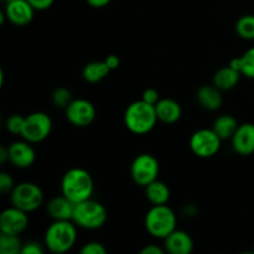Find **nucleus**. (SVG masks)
I'll return each mask as SVG.
<instances>
[{
	"instance_id": "obj_1",
	"label": "nucleus",
	"mask_w": 254,
	"mask_h": 254,
	"mask_svg": "<svg viewBox=\"0 0 254 254\" xmlns=\"http://www.w3.org/2000/svg\"><path fill=\"white\" fill-rule=\"evenodd\" d=\"M94 191L93 178L87 170L72 168L61 180V192L73 203L88 200Z\"/></svg>"
},
{
	"instance_id": "obj_2",
	"label": "nucleus",
	"mask_w": 254,
	"mask_h": 254,
	"mask_svg": "<svg viewBox=\"0 0 254 254\" xmlns=\"http://www.w3.org/2000/svg\"><path fill=\"white\" fill-rule=\"evenodd\" d=\"M158 121L155 106L146 103L143 99L129 104L124 113V124L127 129L138 135L153 130Z\"/></svg>"
},
{
	"instance_id": "obj_3",
	"label": "nucleus",
	"mask_w": 254,
	"mask_h": 254,
	"mask_svg": "<svg viewBox=\"0 0 254 254\" xmlns=\"http://www.w3.org/2000/svg\"><path fill=\"white\" fill-rule=\"evenodd\" d=\"M76 241L77 230L73 221H54L45 232L44 245L50 252L62 254L68 252Z\"/></svg>"
},
{
	"instance_id": "obj_4",
	"label": "nucleus",
	"mask_w": 254,
	"mask_h": 254,
	"mask_svg": "<svg viewBox=\"0 0 254 254\" xmlns=\"http://www.w3.org/2000/svg\"><path fill=\"white\" fill-rule=\"evenodd\" d=\"M144 225L149 235L159 240H165L176 230V215L169 206L153 205L146 212Z\"/></svg>"
},
{
	"instance_id": "obj_5",
	"label": "nucleus",
	"mask_w": 254,
	"mask_h": 254,
	"mask_svg": "<svg viewBox=\"0 0 254 254\" xmlns=\"http://www.w3.org/2000/svg\"><path fill=\"white\" fill-rule=\"evenodd\" d=\"M72 221L84 230H98L106 223L107 210L101 202L88 198L74 203Z\"/></svg>"
},
{
	"instance_id": "obj_6",
	"label": "nucleus",
	"mask_w": 254,
	"mask_h": 254,
	"mask_svg": "<svg viewBox=\"0 0 254 254\" xmlns=\"http://www.w3.org/2000/svg\"><path fill=\"white\" fill-rule=\"evenodd\" d=\"M10 196H11L12 206L27 213L36 211L44 202V192L40 186L29 181L15 185L10 192Z\"/></svg>"
},
{
	"instance_id": "obj_7",
	"label": "nucleus",
	"mask_w": 254,
	"mask_h": 254,
	"mask_svg": "<svg viewBox=\"0 0 254 254\" xmlns=\"http://www.w3.org/2000/svg\"><path fill=\"white\" fill-rule=\"evenodd\" d=\"M52 130V121L44 112H34L25 117L24 126L20 135L30 143H40L50 135Z\"/></svg>"
},
{
	"instance_id": "obj_8",
	"label": "nucleus",
	"mask_w": 254,
	"mask_h": 254,
	"mask_svg": "<svg viewBox=\"0 0 254 254\" xmlns=\"http://www.w3.org/2000/svg\"><path fill=\"white\" fill-rule=\"evenodd\" d=\"M159 161L151 154H140L133 160L130 165V175L134 183L139 186H148L155 181L159 175Z\"/></svg>"
},
{
	"instance_id": "obj_9",
	"label": "nucleus",
	"mask_w": 254,
	"mask_h": 254,
	"mask_svg": "<svg viewBox=\"0 0 254 254\" xmlns=\"http://www.w3.org/2000/svg\"><path fill=\"white\" fill-rule=\"evenodd\" d=\"M222 139L213 129H198L191 135L190 149L198 158H212L220 151Z\"/></svg>"
},
{
	"instance_id": "obj_10",
	"label": "nucleus",
	"mask_w": 254,
	"mask_h": 254,
	"mask_svg": "<svg viewBox=\"0 0 254 254\" xmlns=\"http://www.w3.org/2000/svg\"><path fill=\"white\" fill-rule=\"evenodd\" d=\"M64 111H66L67 121L72 126L79 128L91 126L96 118V108L93 103L83 98L73 99Z\"/></svg>"
},
{
	"instance_id": "obj_11",
	"label": "nucleus",
	"mask_w": 254,
	"mask_h": 254,
	"mask_svg": "<svg viewBox=\"0 0 254 254\" xmlns=\"http://www.w3.org/2000/svg\"><path fill=\"white\" fill-rule=\"evenodd\" d=\"M29 225L27 212L20 208L12 207L6 208L0 215V232L7 235H21Z\"/></svg>"
},
{
	"instance_id": "obj_12",
	"label": "nucleus",
	"mask_w": 254,
	"mask_h": 254,
	"mask_svg": "<svg viewBox=\"0 0 254 254\" xmlns=\"http://www.w3.org/2000/svg\"><path fill=\"white\" fill-rule=\"evenodd\" d=\"M35 9L27 0H11L7 1L5 12L7 20L16 26H25L34 19Z\"/></svg>"
},
{
	"instance_id": "obj_13",
	"label": "nucleus",
	"mask_w": 254,
	"mask_h": 254,
	"mask_svg": "<svg viewBox=\"0 0 254 254\" xmlns=\"http://www.w3.org/2000/svg\"><path fill=\"white\" fill-rule=\"evenodd\" d=\"M231 141L233 150L237 154L242 156L252 155L254 153V124L243 123L238 126Z\"/></svg>"
},
{
	"instance_id": "obj_14",
	"label": "nucleus",
	"mask_w": 254,
	"mask_h": 254,
	"mask_svg": "<svg viewBox=\"0 0 254 254\" xmlns=\"http://www.w3.org/2000/svg\"><path fill=\"white\" fill-rule=\"evenodd\" d=\"M30 144V141L24 139V141H15L7 148L9 160L12 165L20 169H26L34 164L36 154Z\"/></svg>"
},
{
	"instance_id": "obj_15",
	"label": "nucleus",
	"mask_w": 254,
	"mask_h": 254,
	"mask_svg": "<svg viewBox=\"0 0 254 254\" xmlns=\"http://www.w3.org/2000/svg\"><path fill=\"white\" fill-rule=\"evenodd\" d=\"M164 250L170 254H190L193 251V241L185 231L175 230L164 240Z\"/></svg>"
},
{
	"instance_id": "obj_16",
	"label": "nucleus",
	"mask_w": 254,
	"mask_h": 254,
	"mask_svg": "<svg viewBox=\"0 0 254 254\" xmlns=\"http://www.w3.org/2000/svg\"><path fill=\"white\" fill-rule=\"evenodd\" d=\"M74 203L66 196H56L47 203V213L54 221H72Z\"/></svg>"
},
{
	"instance_id": "obj_17",
	"label": "nucleus",
	"mask_w": 254,
	"mask_h": 254,
	"mask_svg": "<svg viewBox=\"0 0 254 254\" xmlns=\"http://www.w3.org/2000/svg\"><path fill=\"white\" fill-rule=\"evenodd\" d=\"M158 119L161 123L174 124L183 116V109L179 102L171 98H163L155 104Z\"/></svg>"
},
{
	"instance_id": "obj_18",
	"label": "nucleus",
	"mask_w": 254,
	"mask_h": 254,
	"mask_svg": "<svg viewBox=\"0 0 254 254\" xmlns=\"http://www.w3.org/2000/svg\"><path fill=\"white\" fill-rule=\"evenodd\" d=\"M222 91L217 88L216 86H202L198 88L197 93H196V98L200 106L206 111H217L222 106Z\"/></svg>"
},
{
	"instance_id": "obj_19",
	"label": "nucleus",
	"mask_w": 254,
	"mask_h": 254,
	"mask_svg": "<svg viewBox=\"0 0 254 254\" xmlns=\"http://www.w3.org/2000/svg\"><path fill=\"white\" fill-rule=\"evenodd\" d=\"M241 76H242V73L237 69L232 68L231 66L222 67L213 76L212 84L217 87L220 91H230L237 86Z\"/></svg>"
},
{
	"instance_id": "obj_20",
	"label": "nucleus",
	"mask_w": 254,
	"mask_h": 254,
	"mask_svg": "<svg viewBox=\"0 0 254 254\" xmlns=\"http://www.w3.org/2000/svg\"><path fill=\"white\" fill-rule=\"evenodd\" d=\"M145 196L151 205H166L170 200V189L165 183L156 179L145 186Z\"/></svg>"
},
{
	"instance_id": "obj_21",
	"label": "nucleus",
	"mask_w": 254,
	"mask_h": 254,
	"mask_svg": "<svg viewBox=\"0 0 254 254\" xmlns=\"http://www.w3.org/2000/svg\"><path fill=\"white\" fill-rule=\"evenodd\" d=\"M238 126L240 124L237 123L235 117L230 116V114H223V116L218 117L216 119L212 129L222 140H227V139H232L233 134L237 130Z\"/></svg>"
},
{
	"instance_id": "obj_22",
	"label": "nucleus",
	"mask_w": 254,
	"mask_h": 254,
	"mask_svg": "<svg viewBox=\"0 0 254 254\" xmlns=\"http://www.w3.org/2000/svg\"><path fill=\"white\" fill-rule=\"evenodd\" d=\"M111 71L112 69L109 68L106 61L89 62L83 68V78L89 83H97L106 78Z\"/></svg>"
},
{
	"instance_id": "obj_23",
	"label": "nucleus",
	"mask_w": 254,
	"mask_h": 254,
	"mask_svg": "<svg viewBox=\"0 0 254 254\" xmlns=\"http://www.w3.org/2000/svg\"><path fill=\"white\" fill-rule=\"evenodd\" d=\"M24 243L17 235H0V253L1 254H19L21 253V248Z\"/></svg>"
},
{
	"instance_id": "obj_24",
	"label": "nucleus",
	"mask_w": 254,
	"mask_h": 254,
	"mask_svg": "<svg viewBox=\"0 0 254 254\" xmlns=\"http://www.w3.org/2000/svg\"><path fill=\"white\" fill-rule=\"evenodd\" d=\"M238 36L245 40H254V15H245L236 24Z\"/></svg>"
},
{
	"instance_id": "obj_25",
	"label": "nucleus",
	"mask_w": 254,
	"mask_h": 254,
	"mask_svg": "<svg viewBox=\"0 0 254 254\" xmlns=\"http://www.w3.org/2000/svg\"><path fill=\"white\" fill-rule=\"evenodd\" d=\"M241 59V73L248 78H254V47L247 50Z\"/></svg>"
},
{
	"instance_id": "obj_26",
	"label": "nucleus",
	"mask_w": 254,
	"mask_h": 254,
	"mask_svg": "<svg viewBox=\"0 0 254 254\" xmlns=\"http://www.w3.org/2000/svg\"><path fill=\"white\" fill-rule=\"evenodd\" d=\"M72 101H73L72 93L68 89L64 88V87H59V88L55 89L54 93H52V102H54L55 106L59 107V108L66 109L67 106H68Z\"/></svg>"
},
{
	"instance_id": "obj_27",
	"label": "nucleus",
	"mask_w": 254,
	"mask_h": 254,
	"mask_svg": "<svg viewBox=\"0 0 254 254\" xmlns=\"http://www.w3.org/2000/svg\"><path fill=\"white\" fill-rule=\"evenodd\" d=\"M25 117L20 116V114H14V116H10L6 119V129L12 134H21L22 126H24Z\"/></svg>"
},
{
	"instance_id": "obj_28",
	"label": "nucleus",
	"mask_w": 254,
	"mask_h": 254,
	"mask_svg": "<svg viewBox=\"0 0 254 254\" xmlns=\"http://www.w3.org/2000/svg\"><path fill=\"white\" fill-rule=\"evenodd\" d=\"M82 254H106L107 248L99 242H88L82 247Z\"/></svg>"
},
{
	"instance_id": "obj_29",
	"label": "nucleus",
	"mask_w": 254,
	"mask_h": 254,
	"mask_svg": "<svg viewBox=\"0 0 254 254\" xmlns=\"http://www.w3.org/2000/svg\"><path fill=\"white\" fill-rule=\"evenodd\" d=\"M44 246L36 241H30V242L24 243L21 248V254H44Z\"/></svg>"
},
{
	"instance_id": "obj_30",
	"label": "nucleus",
	"mask_w": 254,
	"mask_h": 254,
	"mask_svg": "<svg viewBox=\"0 0 254 254\" xmlns=\"http://www.w3.org/2000/svg\"><path fill=\"white\" fill-rule=\"evenodd\" d=\"M14 188L15 184L11 176L7 173H5V171L0 173V191H1V193L11 192Z\"/></svg>"
},
{
	"instance_id": "obj_31",
	"label": "nucleus",
	"mask_w": 254,
	"mask_h": 254,
	"mask_svg": "<svg viewBox=\"0 0 254 254\" xmlns=\"http://www.w3.org/2000/svg\"><path fill=\"white\" fill-rule=\"evenodd\" d=\"M143 101H145L146 103L153 104L155 106L159 101H160V96H159V92L154 88H148L143 92V97H141Z\"/></svg>"
},
{
	"instance_id": "obj_32",
	"label": "nucleus",
	"mask_w": 254,
	"mask_h": 254,
	"mask_svg": "<svg viewBox=\"0 0 254 254\" xmlns=\"http://www.w3.org/2000/svg\"><path fill=\"white\" fill-rule=\"evenodd\" d=\"M27 1L31 4V6L34 7L35 10L42 11V10L50 9V7L52 6V4H54L55 0H27Z\"/></svg>"
},
{
	"instance_id": "obj_33",
	"label": "nucleus",
	"mask_w": 254,
	"mask_h": 254,
	"mask_svg": "<svg viewBox=\"0 0 254 254\" xmlns=\"http://www.w3.org/2000/svg\"><path fill=\"white\" fill-rule=\"evenodd\" d=\"M164 253H165V250H163V248H160L156 245L145 246V247L140 251V254H164Z\"/></svg>"
},
{
	"instance_id": "obj_34",
	"label": "nucleus",
	"mask_w": 254,
	"mask_h": 254,
	"mask_svg": "<svg viewBox=\"0 0 254 254\" xmlns=\"http://www.w3.org/2000/svg\"><path fill=\"white\" fill-rule=\"evenodd\" d=\"M104 61H106V64H108L111 69L118 68L119 64H121V60H119V57L117 55H108Z\"/></svg>"
},
{
	"instance_id": "obj_35",
	"label": "nucleus",
	"mask_w": 254,
	"mask_h": 254,
	"mask_svg": "<svg viewBox=\"0 0 254 254\" xmlns=\"http://www.w3.org/2000/svg\"><path fill=\"white\" fill-rule=\"evenodd\" d=\"M91 6L93 7H104L112 1V0H86Z\"/></svg>"
},
{
	"instance_id": "obj_36",
	"label": "nucleus",
	"mask_w": 254,
	"mask_h": 254,
	"mask_svg": "<svg viewBox=\"0 0 254 254\" xmlns=\"http://www.w3.org/2000/svg\"><path fill=\"white\" fill-rule=\"evenodd\" d=\"M6 160H9V150L5 146H1L0 148V163L4 164Z\"/></svg>"
},
{
	"instance_id": "obj_37",
	"label": "nucleus",
	"mask_w": 254,
	"mask_h": 254,
	"mask_svg": "<svg viewBox=\"0 0 254 254\" xmlns=\"http://www.w3.org/2000/svg\"><path fill=\"white\" fill-rule=\"evenodd\" d=\"M5 1H6V2H7V1H11V0H5Z\"/></svg>"
}]
</instances>
